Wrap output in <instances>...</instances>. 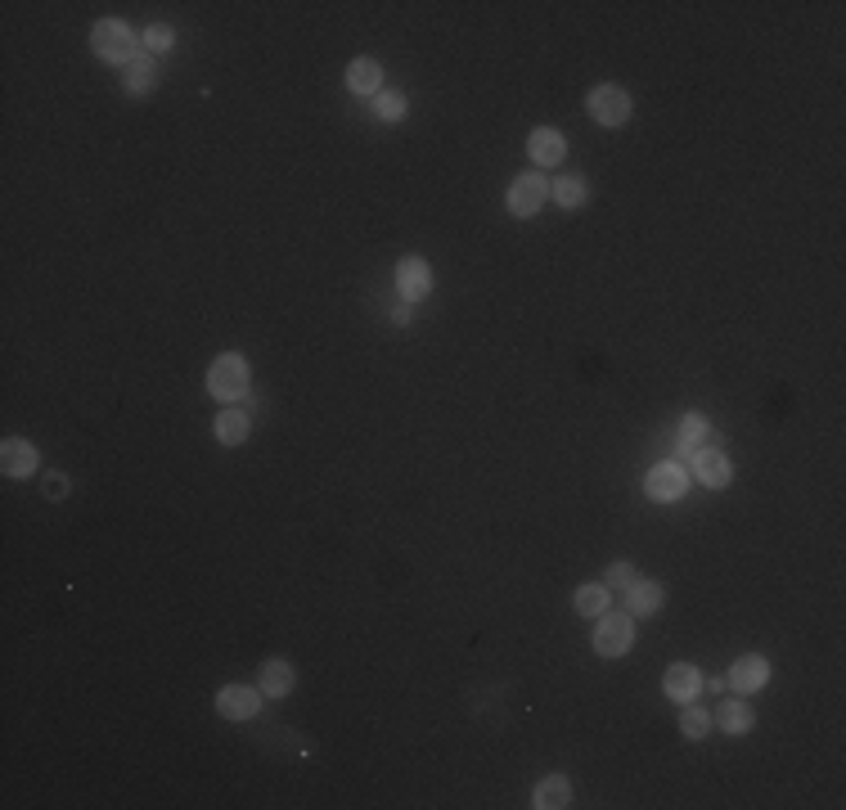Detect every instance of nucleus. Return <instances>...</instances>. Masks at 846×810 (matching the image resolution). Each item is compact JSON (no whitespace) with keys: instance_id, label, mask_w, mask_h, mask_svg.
<instances>
[{"instance_id":"f257e3e1","label":"nucleus","mask_w":846,"mask_h":810,"mask_svg":"<svg viewBox=\"0 0 846 810\" xmlns=\"http://www.w3.org/2000/svg\"><path fill=\"white\" fill-rule=\"evenodd\" d=\"M90 50H95V59L126 68V63L140 54V41H135L131 23H122V18H104V23L90 27Z\"/></svg>"},{"instance_id":"f03ea898","label":"nucleus","mask_w":846,"mask_h":810,"mask_svg":"<svg viewBox=\"0 0 846 810\" xmlns=\"http://www.w3.org/2000/svg\"><path fill=\"white\" fill-rule=\"evenodd\" d=\"M248 383H252V369L239 351L216 356L212 369H207V392H212L216 401H243V396H248Z\"/></svg>"},{"instance_id":"7ed1b4c3","label":"nucleus","mask_w":846,"mask_h":810,"mask_svg":"<svg viewBox=\"0 0 846 810\" xmlns=\"http://www.w3.org/2000/svg\"><path fill=\"white\" fill-rule=\"evenodd\" d=\"M630 644H635V621H630V612H599L594 617V653L599 657H621L630 653Z\"/></svg>"},{"instance_id":"20e7f679","label":"nucleus","mask_w":846,"mask_h":810,"mask_svg":"<svg viewBox=\"0 0 846 810\" xmlns=\"http://www.w3.org/2000/svg\"><path fill=\"white\" fill-rule=\"evenodd\" d=\"M689 482H693L689 464H680V459H662V464L644 477V491H648V500L671 504V500H680V495L689 491Z\"/></svg>"},{"instance_id":"39448f33","label":"nucleus","mask_w":846,"mask_h":810,"mask_svg":"<svg viewBox=\"0 0 846 810\" xmlns=\"http://www.w3.org/2000/svg\"><path fill=\"white\" fill-rule=\"evenodd\" d=\"M630 108H635V104H630V90L608 86V81L590 90V117L599 126H612V131H617V126H626L630 122Z\"/></svg>"},{"instance_id":"423d86ee","label":"nucleus","mask_w":846,"mask_h":810,"mask_svg":"<svg viewBox=\"0 0 846 810\" xmlns=\"http://www.w3.org/2000/svg\"><path fill=\"white\" fill-rule=\"evenodd\" d=\"M689 477L702 486H711V491H725L729 482H734V464L725 459V450L716 446H702L689 455Z\"/></svg>"},{"instance_id":"0eeeda50","label":"nucleus","mask_w":846,"mask_h":810,"mask_svg":"<svg viewBox=\"0 0 846 810\" xmlns=\"http://www.w3.org/2000/svg\"><path fill=\"white\" fill-rule=\"evenodd\" d=\"M545 203H549V180L540 176V171H522V176L509 185V212L522 216V221L536 216Z\"/></svg>"},{"instance_id":"6e6552de","label":"nucleus","mask_w":846,"mask_h":810,"mask_svg":"<svg viewBox=\"0 0 846 810\" xmlns=\"http://www.w3.org/2000/svg\"><path fill=\"white\" fill-rule=\"evenodd\" d=\"M261 698H266V693L252 689V684H221V689H216V711H221L225 720H252L261 711Z\"/></svg>"},{"instance_id":"1a4fd4ad","label":"nucleus","mask_w":846,"mask_h":810,"mask_svg":"<svg viewBox=\"0 0 846 810\" xmlns=\"http://www.w3.org/2000/svg\"><path fill=\"white\" fill-rule=\"evenodd\" d=\"M36 468H41V455H36L32 441H23V437L0 441V473H5V477L23 482V477H36Z\"/></svg>"},{"instance_id":"9d476101","label":"nucleus","mask_w":846,"mask_h":810,"mask_svg":"<svg viewBox=\"0 0 846 810\" xmlns=\"http://www.w3.org/2000/svg\"><path fill=\"white\" fill-rule=\"evenodd\" d=\"M396 293L405 302H423L432 293V266L423 257H401L396 261Z\"/></svg>"},{"instance_id":"9b49d317","label":"nucleus","mask_w":846,"mask_h":810,"mask_svg":"<svg viewBox=\"0 0 846 810\" xmlns=\"http://www.w3.org/2000/svg\"><path fill=\"white\" fill-rule=\"evenodd\" d=\"M729 689L734 693H756V689H765L770 684V662H765L761 653H747V657H738L734 666H729Z\"/></svg>"},{"instance_id":"f8f14e48","label":"nucleus","mask_w":846,"mask_h":810,"mask_svg":"<svg viewBox=\"0 0 846 810\" xmlns=\"http://www.w3.org/2000/svg\"><path fill=\"white\" fill-rule=\"evenodd\" d=\"M527 153L536 167H554V162L567 158V135L558 131V126H536V131L527 135Z\"/></svg>"},{"instance_id":"ddd939ff","label":"nucleus","mask_w":846,"mask_h":810,"mask_svg":"<svg viewBox=\"0 0 846 810\" xmlns=\"http://www.w3.org/2000/svg\"><path fill=\"white\" fill-rule=\"evenodd\" d=\"M662 603H666V585L653 581V576H635L626 585V612H635V617H653V612H662Z\"/></svg>"},{"instance_id":"4468645a","label":"nucleus","mask_w":846,"mask_h":810,"mask_svg":"<svg viewBox=\"0 0 846 810\" xmlns=\"http://www.w3.org/2000/svg\"><path fill=\"white\" fill-rule=\"evenodd\" d=\"M293 684H297V671H293V662H288V657H266V662H261L257 689L266 693V698H288V693H293Z\"/></svg>"},{"instance_id":"2eb2a0df","label":"nucleus","mask_w":846,"mask_h":810,"mask_svg":"<svg viewBox=\"0 0 846 810\" xmlns=\"http://www.w3.org/2000/svg\"><path fill=\"white\" fill-rule=\"evenodd\" d=\"M662 689H666V698H671V702H693V698L702 693V675H698V666L675 662L671 671H666Z\"/></svg>"},{"instance_id":"dca6fc26","label":"nucleus","mask_w":846,"mask_h":810,"mask_svg":"<svg viewBox=\"0 0 846 810\" xmlns=\"http://www.w3.org/2000/svg\"><path fill=\"white\" fill-rule=\"evenodd\" d=\"M158 86V68H153L149 50H140L131 63L122 68V90L126 95H149V90Z\"/></svg>"},{"instance_id":"f3484780","label":"nucleus","mask_w":846,"mask_h":810,"mask_svg":"<svg viewBox=\"0 0 846 810\" xmlns=\"http://www.w3.org/2000/svg\"><path fill=\"white\" fill-rule=\"evenodd\" d=\"M531 806H536V810H563V806H572V783H567L563 774H545V779L536 783V792H531Z\"/></svg>"},{"instance_id":"a211bd4d","label":"nucleus","mask_w":846,"mask_h":810,"mask_svg":"<svg viewBox=\"0 0 846 810\" xmlns=\"http://www.w3.org/2000/svg\"><path fill=\"white\" fill-rule=\"evenodd\" d=\"M347 86H351V95L374 99L378 90H383V68H378V59H351L347 63Z\"/></svg>"},{"instance_id":"6ab92c4d","label":"nucleus","mask_w":846,"mask_h":810,"mask_svg":"<svg viewBox=\"0 0 846 810\" xmlns=\"http://www.w3.org/2000/svg\"><path fill=\"white\" fill-rule=\"evenodd\" d=\"M752 725H756V711L743 698H725L716 707V729H725V734H747Z\"/></svg>"},{"instance_id":"aec40b11","label":"nucleus","mask_w":846,"mask_h":810,"mask_svg":"<svg viewBox=\"0 0 846 810\" xmlns=\"http://www.w3.org/2000/svg\"><path fill=\"white\" fill-rule=\"evenodd\" d=\"M248 432H252L248 410H234V405H230V410L216 414V441H221V446H243Z\"/></svg>"},{"instance_id":"412c9836","label":"nucleus","mask_w":846,"mask_h":810,"mask_svg":"<svg viewBox=\"0 0 846 810\" xmlns=\"http://www.w3.org/2000/svg\"><path fill=\"white\" fill-rule=\"evenodd\" d=\"M711 423H707V414H684V423H680V441H675V450L680 455H693V450H702V446H711Z\"/></svg>"},{"instance_id":"4be33fe9","label":"nucleus","mask_w":846,"mask_h":810,"mask_svg":"<svg viewBox=\"0 0 846 810\" xmlns=\"http://www.w3.org/2000/svg\"><path fill=\"white\" fill-rule=\"evenodd\" d=\"M572 608L581 612V617H599V612H608V585H603V581H585V585H576Z\"/></svg>"},{"instance_id":"5701e85b","label":"nucleus","mask_w":846,"mask_h":810,"mask_svg":"<svg viewBox=\"0 0 846 810\" xmlns=\"http://www.w3.org/2000/svg\"><path fill=\"white\" fill-rule=\"evenodd\" d=\"M549 198H554L558 207H585V198H590V185H585V176H563L549 185Z\"/></svg>"},{"instance_id":"b1692460","label":"nucleus","mask_w":846,"mask_h":810,"mask_svg":"<svg viewBox=\"0 0 846 810\" xmlns=\"http://www.w3.org/2000/svg\"><path fill=\"white\" fill-rule=\"evenodd\" d=\"M680 734L689 738V743H698V738H707V734H711V711H707V707H693V702H684Z\"/></svg>"},{"instance_id":"393cba45","label":"nucleus","mask_w":846,"mask_h":810,"mask_svg":"<svg viewBox=\"0 0 846 810\" xmlns=\"http://www.w3.org/2000/svg\"><path fill=\"white\" fill-rule=\"evenodd\" d=\"M405 108H410V104H405L401 90H378V95H374V117H378V122H401Z\"/></svg>"},{"instance_id":"a878e982","label":"nucleus","mask_w":846,"mask_h":810,"mask_svg":"<svg viewBox=\"0 0 846 810\" xmlns=\"http://www.w3.org/2000/svg\"><path fill=\"white\" fill-rule=\"evenodd\" d=\"M140 45L149 54H171V45H176V32H171L167 23H149L144 27V36H140Z\"/></svg>"},{"instance_id":"bb28decb","label":"nucleus","mask_w":846,"mask_h":810,"mask_svg":"<svg viewBox=\"0 0 846 810\" xmlns=\"http://www.w3.org/2000/svg\"><path fill=\"white\" fill-rule=\"evenodd\" d=\"M635 576H639L635 563H612L608 572H603V585H621V590H626V585L635 581Z\"/></svg>"},{"instance_id":"cd10ccee","label":"nucleus","mask_w":846,"mask_h":810,"mask_svg":"<svg viewBox=\"0 0 846 810\" xmlns=\"http://www.w3.org/2000/svg\"><path fill=\"white\" fill-rule=\"evenodd\" d=\"M68 491H72V482H68L63 473H50V477H45V500H63Z\"/></svg>"},{"instance_id":"c85d7f7f","label":"nucleus","mask_w":846,"mask_h":810,"mask_svg":"<svg viewBox=\"0 0 846 810\" xmlns=\"http://www.w3.org/2000/svg\"><path fill=\"white\" fill-rule=\"evenodd\" d=\"M410 315H414V302H405V297H401V306H392V324H401V329H405Z\"/></svg>"}]
</instances>
